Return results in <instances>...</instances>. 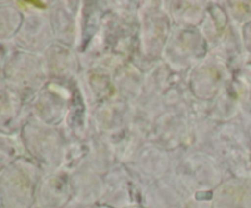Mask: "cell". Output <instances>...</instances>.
I'll return each mask as SVG.
<instances>
[{"label":"cell","mask_w":251,"mask_h":208,"mask_svg":"<svg viewBox=\"0 0 251 208\" xmlns=\"http://www.w3.org/2000/svg\"><path fill=\"white\" fill-rule=\"evenodd\" d=\"M34 190L26 164L16 161L0 173V208H31Z\"/></svg>","instance_id":"1"},{"label":"cell","mask_w":251,"mask_h":208,"mask_svg":"<svg viewBox=\"0 0 251 208\" xmlns=\"http://www.w3.org/2000/svg\"><path fill=\"white\" fill-rule=\"evenodd\" d=\"M21 17L12 6H0V41L10 38L19 32Z\"/></svg>","instance_id":"2"},{"label":"cell","mask_w":251,"mask_h":208,"mask_svg":"<svg viewBox=\"0 0 251 208\" xmlns=\"http://www.w3.org/2000/svg\"><path fill=\"white\" fill-rule=\"evenodd\" d=\"M10 143L11 142L9 141L7 136L0 131V169L6 168L7 165L14 163V149Z\"/></svg>","instance_id":"3"},{"label":"cell","mask_w":251,"mask_h":208,"mask_svg":"<svg viewBox=\"0 0 251 208\" xmlns=\"http://www.w3.org/2000/svg\"><path fill=\"white\" fill-rule=\"evenodd\" d=\"M9 61L10 59H7L6 48H5L4 41H0V76H2V72H4L5 68H6Z\"/></svg>","instance_id":"4"},{"label":"cell","mask_w":251,"mask_h":208,"mask_svg":"<svg viewBox=\"0 0 251 208\" xmlns=\"http://www.w3.org/2000/svg\"><path fill=\"white\" fill-rule=\"evenodd\" d=\"M6 90V85H5L4 82V78H2V76H0V95L4 93V91Z\"/></svg>","instance_id":"5"},{"label":"cell","mask_w":251,"mask_h":208,"mask_svg":"<svg viewBox=\"0 0 251 208\" xmlns=\"http://www.w3.org/2000/svg\"><path fill=\"white\" fill-rule=\"evenodd\" d=\"M1 170H2V169H0V173H1Z\"/></svg>","instance_id":"6"}]
</instances>
